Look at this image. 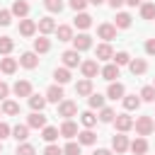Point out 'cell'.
Wrapping results in <instances>:
<instances>
[{"mask_svg": "<svg viewBox=\"0 0 155 155\" xmlns=\"http://www.w3.org/2000/svg\"><path fill=\"white\" fill-rule=\"evenodd\" d=\"M133 128H136V133L138 136H150L153 131H155V121H153V116H138L136 119V124H133Z\"/></svg>", "mask_w": 155, "mask_h": 155, "instance_id": "6da1fadb", "label": "cell"}, {"mask_svg": "<svg viewBox=\"0 0 155 155\" xmlns=\"http://www.w3.org/2000/svg\"><path fill=\"white\" fill-rule=\"evenodd\" d=\"M58 116H63V119H73V116H78V102H73V99H63V102L58 104Z\"/></svg>", "mask_w": 155, "mask_h": 155, "instance_id": "7a4b0ae2", "label": "cell"}, {"mask_svg": "<svg viewBox=\"0 0 155 155\" xmlns=\"http://www.w3.org/2000/svg\"><path fill=\"white\" fill-rule=\"evenodd\" d=\"M128 148H131V143H128V136H124V133H114V136H111V150H114L116 155L126 153Z\"/></svg>", "mask_w": 155, "mask_h": 155, "instance_id": "3957f363", "label": "cell"}, {"mask_svg": "<svg viewBox=\"0 0 155 155\" xmlns=\"http://www.w3.org/2000/svg\"><path fill=\"white\" fill-rule=\"evenodd\" d=\"M133 116H128V114H116V119H114V126H116V133H126V131H131L133 128Z\"/></svg>", "mask_w": 155, "mask_h": 155, "instance_id": "277c9868", "label": "cell"}, {"mask_svg": "<svg viewBox=\"0 0 155 155\" xmlns=\"http://www.w3.org/2000/svg\"><path fill=\"white\" fill-rule=\"evenodd\" d=\"M97 36H99V39H104V41L109 44L111 39H116V27H114L111 22H102V24L97 27Z\"/></svg>", "mask_w": 155, "mask_h": 155, "instance_id": "5b68a950", "label": "cell"}, {"mask_svg": "<svg viewBox=\"0 0 155 155\" xmlns=\"http://www.w3.org/2000/svg\"><path fill=\"white\" fill-rule=\"evenodd\" d=\"M73 48L78 51V53H82V51H87V48H92V36L90 34H78V36H73Z\"/></svg>", "mask_w": 155, "mask_h": 155, "instance_id": "8992f818", "label": "cell"}, {"mask_svg": "<svg viewBox=\"0 0 155 155\" xmlns=\"http://www.w3.org/2000/svg\"><path fill=\"white\" fill-rule=\"evenodd\" d=\"M36 27H39L41 36H46V34H56V29H58V24H56L53 17H41V19L36 22Z\"/></svg>", "mask_w": 155, "mask_h": 155, "instance_id": "52a82bcc", "label": "cell"}, {"mask_svg": "<svg viewBox=\"0 0 155 155\" xmlns=\"http://www.w3.org/2000/svg\"><path fill=\"white\" fill-rule=\"evenodd\" d=\"M61 61H63V65L65 68H78L82 61H80V53L75 51V48H70V51H63L61 53Z\"/></svg>", "mask_w": 155, "mask_h": 155, "instance_id": "ba28073f", "label": "cell"}, {"mask_svg": "<svg viewBox=\"0 0 155 155\" xmlns=\"http://www.w3.org/2000/svg\"><path fill=\"white\" fill-rule=\"evenodd\" d=\"M19 65L27 68V70H34V68L39 65V53H34V51H24V53L19 56Z\"/></svg>", "mask_w": 155, "mask_h": 155, "instance_id": "9c48e42d", "label": "cell"}, {"mask_svg": "<svg viewBox=\"0 0 155 155\" xmlns=\"http://www.w3.org/2000/svg\"><path fill=\"white\" fill-rule=\"evenodd\" d=\"M99 70H102V68H99L97 61H82V63H80V73H82V78H87V80H92Z\"/></svg>", "mask_w": 155, "mask_h": 155, "instance_id": "30bf717a", "label": "cell"}, {"mask_svg": "<svg viewBox=\"0 0 155 155\" xmlns=\"http://www.w3.org/2000/svg\"><path fill=\"white\" fill-rule=\"evenodd\" d=\"M58 131H61V136H63V138H68V140H70V138H75V136L80 133V131H78V124H75L73 119H65V121L61 124V128H58Z\"/></svg>", "mask_w": 155, "mask_h": 155, "instance_id": "8fae6325", "label": "cell"}, {"mask_svg": "<svg viewBox=\"0 0 155 155\" xmlns=\"http://www.w3.org/2000/svg\"><path fill=\"white\" fill-rule=\"evenodd\" d=\"M12 92H15V97H31V82L29 80H17L12 85Z\"/></svg>", "mask_w": 155, "mask_h": 155, "instance_id": "7c38bea8", "label": "cell"}, {"mask_svg": "<svg viewBox=\"0 0 155 155\" xmlns=\"http://www.w3.org/2000/svg\"><path fill=\"white\" fill-rule=\"evenodd\" d=\"M107 97L109 99H124L126 97V87L121 85V82H109V87H107Z\"/></svg>", "mask_w": 155, "mask_h": 155, "instance_id": "4fadbf2b", "label": "cell"}, {"mask_svg": "<svg viewBox=\"0 0 155 155\" xmlns=\"http://www.w3.org/2000/svg\"><path fill=\"white\" fill-rule=\"evenodd\" d=\"M46 102H53V104H61L63 102V85H51L46 90Z\"/></svg>", "mask_w": 155, "mask_h": 155, "instance_id": "5bb4252c", "label": "cell"}, {"mask_svg": "<svg viewBox=\"0 0 155 155\" xmlns=\"http://www.w3.org/2000/svg\"><path fill=\"white\" fill-rule=\"evenodd\" d=\"M15 17H19V19H24L27 15H29V2L27 0H15L12 2V10H10Z\"/></svg>", "mask_w": 155, "mask_h": 155, "instance_id": "9a60e30c", "label": "cell"}, {"mask_svg": "<svg viewBox=\"0 0 155 155\" xmlns=\"http://www.w3.org/2000/svg\"><path fill=\"white\" fill-rule=\"evenodd\" d=\"M36 29H39V27H36V22H34V19H27V17H24V19H19V34H22V36H34V34H36Z\"/></svg>", "mask_w": 155, "mask_h": 155, "instance_id": "2e32d148", "label": "cell"}, {"mask_svg": "<svg viewBox=\"0 0 155 155\" xmlns=\"http://www.w3.org/2000/svg\"><path fill=\"white\" fill-rule=\"evenodd\" d=\"M99 75H102L107 82H114V80L119 78V65H116V63H107V65L99 70Z\"/></svg>", "mask_w": 155, "mask_h": 155, "instance_id": "e0dca14e", "label": "cell"}, {"mask_svg": "<svg viewBox=\"0 0 155 155\" xmlns=\"http://www.w3.org/2000/svg\"><path fill=\"white\" fill-rule=\"evenodd\" d=\"M27 126L29 128H46V116L41 111H31L29 119H27Z\"/></svg>", "mask_w": 155, "mask_h": 155, "instance_id": "ac0fdd59", "label": "cell"}, {"mask_svg": "<svg viewBox=\"0 0 155 155\" xmlns=\"http://www.w3.org/2000/svg\"><path fill=\"white\" fill-rule=\"evenodd\" d=\"M78 143H80V145H94V143H97V133H94L92 128H82V131L78 133Z\"/></svg>", "mask_w": 155, "mask_h": 155, "instance_id": "d6986e66", "label": "cell"}, {"mask_svg": "<svg viewBox=\"0 0 155 155\" xmlns=\"http://www.w3.org/2000/svg\"><path fill=\"white\" fill-rule=\"evenodd\" d=\"M94 56H97V61H111V58H114V48L104 41V44H99V46H97Z\"/></svg>", "mask_w": 155, "mask_h": 155, "instance_id": "ffe728a7", "label": "cell"}, {"mask_svg": "<svg viewBox=\"0 0 155 155\" xmlns=\"http://www.w3.org/2000/svg\"><path fill=\"white\" fill-rule=\"evenodd\" d=\"M94 90H92V80H87V78H82L78 85H75V94L78 97H90Z\"/></svg>", "mask_w": 155, "mask_h": 155, "instance_id": "44dd1931", "label": "cell"}, {"mask_svg": "<svg viewBox=\"0 0 155 155\" xmlns=\"http://www.w3.org/2000/svg\"><path fill=\"white\" fill-rule=\"evenodd\" d=\"M12 138H15L17 143H27V138H29V126H27V124H17V126L12 128Z\"/></svg>", "mask_w": 155, "mask_h": 155, "instance_id": "7402d4cb", "label": "cell"}, {"mask_svg": "<svg viewBox=\"0 0 155 155\" xmlns=\"http://www.w3.org/2000/svg\"><path fill=\"white\" fill-rule=\"evenodd\" d=\"M15 70H17V58H10V56L0 58V73H5V75H12Z\"/></svg>", "mask_w": 155, "mask_h": 155, "instance_id": "603a6c76", "label": "cell"}, {"mask_svg": "<svg viewBox=\"0 0 155 155\" xmlns=\"http://www.w3.org/2000/svg\"><path fill=\"white\" fill-rule=\"evenodd\" d=\"M128 150H131L133 155H145V153H148V140H145L143 136H138V138L131 143V148H128Z\"/></svg>", "mask_w": 155, "mask_h": 155, "instance_id": "cb8c5ba5", "label": "cell"}, {"mask_svg": "<svg viewBox=\"0 0 155 155\" xmlns=\"http://www.w3.org/2000/svg\"><path fill=\"white\" fill-rule=\"evenodd\" d=\"M73 24H75L78 29H90V27H92V17H90L87 12H78L75 19H73Z\"/></svg>", "mask_w": 155, "mask_h": 155, "instance_id": "d4e9b609", "label": "cell"}, {"mask_svg": "<svg viewBox=\"0 0 155 155\" xmlns=\"http://www.w3.org/2000/svg\"><path fill=\"white\" fill-rule=\"evenodd\" d=\"M128 70H131L133 75H143V73L148 70V63H145L143 58H131V63H128Z\"/></svg>", "mask_w": 155, "mask_h": 155, "instance_id": "484cf974", "label": "cell"}, {"mask_svg": "<svg viewBox=\"0 0 155 155\" xmlns=\"http://www.w3.org/2000/svg\"><path fill=\"white\" fill-rule=\"evenodd\" d=\"M53 80H56V85H65V82H70V68H56L53 70Z\"/></svg>", "mask_w": 155, "mask_h": 155, "instance_id": "4316f807", "label": "cell"}, {"mask_svg": "<svg viewBox=\"0 0 155 155\" xmlns=\"http://www.w3.org/2000/svg\"><path fill=\"white\" fill-rule=\"evenodd\" d=\"M0 109H2V114H7V116H17V114H19V102H15V99H5Z\"/></svg>", "mask_w": 155, "mask_h": 155, "instance_id": "83f0119b", "label": "cell"}, {"mask_svg": "<svg viewBox=\"0 0 155 155\" xmlns=\"http://www.w3.org/2000/svg\"><path fill=\"white\" fill-rule=\"evenodd\" d=\"M58 136H61V131H58L56 126H46V128H41V138H44L46 143H56Z\"/></svg>", "mask_w": 155, "mask_h": 155, "instance_id": "f1b7e54d", "label": "cell"}, {"mask_svg": "<svg viewBox=\"0 0 155 155\" xmlns=\"http://www.w3.org/2000/svg\"><path fill=\"white\" fill-rule=\"evenodd\" d=\"M131 19H133V17H131L128 12H116L114 27H116V29H128V27H131Z\"/></svg>", "mask_w": 155, "mask_h": 155, "instance_id": "f546056e", "label": "cell"}, {"mask_svg": "<svg viewBox=\"0 0 155 155\" xmlns=\"http://www.w3.org/2000/svg\"><path fill=\"white\" fill-rule=\"evenodd\" d=\"M48 51H51V41L46 36L34 39V53H48Z\"/></svg>", "mask_w": 155, "mask_h": 155, "instance_id": "4dcf8cb0", "label": "cell"}, {"mask_svg": "<svg viewBox=\"0 0 155 155\" xmlns=\"http://www.w3.org/2000/svg\"><path fill=\"white\" fill-rule=\"evenodd\" d=\"M121 102H124V109H126V111H136V109L140 107V97H136V94H126Z\"/></svg>", "mask_w": 155, "mask_h": 155, "instance_id": "1f68e13d", "label": "cell"}, {"mask_svg": "<svg viewBox=\"0 0 155 155\" xmlns=\"http://www.w3.org/2000/svg\"><path fill=\"white\" fill-rule=\"evenodd\" d=\"M56 36H58V41H73V27L61 24V27L56 29Z\"/></svg>", "mask_w": 155, "mask_h": 155, "instance_id": "d6a6232c", "label": "cell"}, {"mask_svg": "<svg viewBox=\"0 0 155 155\" xmlns=\"http://www.w3.org/2000/svg\"><path fill=\"white\" fill-rule=\"evenodd\" d=\"M29 107H31V111H44V107H46V97H41V94H31V97H29Z\"/></svg>", "mask_w": 155, "mask_h": 155, "instance_id": "836d02e7", "label": "cell"}, {"mask_svg": "<svg viewBox=\"0 0 155 155\" xmlns=\"http://www.w3.org/2000/svg\"><path fill=\"white\" fill-rule=\"evenodd\" d=\"M97 119H99L102 124H111V121L116 119V111H114L111 107H102V109H99V116H97Z\"/></svg>", "mask_w": 155, "mask_h": 155, "instance_id": "e575fe53", "label": "cell"}, {"mask_svg": "<svg viewBox=\"0 0 155 155\" xmlns=\"http://www.w3.org/2000/svg\"><path fill=\"white\" fill-rule=\"evenodd\" d=\"M87 104H90V109H102V107H104V94L92 92V94L87 97Z\"/></svg>", "mask_w": 155, "mask_h": 155, "instance_id": "d590c367", "label": "cell"}, {"mask_svg": "<svg viewBox=\"0 0 155 155\" xmlns=\"http://www.w3.org/2000/svg\"><path fill=\"white\" fill-rule=\"evenodd\" d=\"M80 124H82L85 128H92V126L97 124V116L92 114V109H87V111H82V114H80Z\"/></svg>", "mask_w": 155, "mask_h": 155, "instance_id": "8d00e7d4", "label": "cell"}, {"mask_svg": "<svg viewBox=\"0 0 155 155\" xmlns=\"http://www.w3.org/2000/svg\"><path fill=\"white\" fill-rule=\"evenodd\" d=\"M138 97H140V102H155V87H153V85H145V87L138 92Z\"/></svg>", "mask_w": 155, "mask_h": 155, "instance_id": "74e56055", "label": "cell"}, {"mask_svg": "<svg viewBox=\"0 0 155 155\" xmlns=\"http://www.w3.org/2000/svg\"><path fill=\"white\" fill-rule=\"evenodd\" d=\"M140 17L143 19H155V2H143L140 5Z\"/></svg>", "mask_w": 155, "mask_h": 155, "instance_id": "f35d334b", "label": "cell"}, {"mask_svg": "<svg viewBox=\"0 0 155 155\" xmlns=\"http://www.w3.org/2000/svg\"><path fill=\"white\" fill-rule=\"evenodd\" d=\"M12 48H15V41H12L10 36H0V53H2V56H10Z\"/></svg>", "mask_w": 155, "mask_h": 155, "instance_id": "ab89813d", "label": "cell"}, {"mask_svg": "<svg viewBox=\"0 0 155 155\" xmlns=\"http://www.w3.org/2000/svg\"><path fill=\"white\" fill-rule=\"evenodd\" d=\"M44 7L48 12H63V0H44Z\"/></svg>", "mask_w": 155, "mask_h": 155, "instance_id": "60d3db41", "label": "cell"}, {"mask_svg": "<svg viewBox=\"0 0 155 155\" xmlns=\"http://www.w3.org/2000/svg\"><path fill=\"white\" fill-rule=\"evenodd\" d=\"M114 63L121 68V65H128L131 63V56L126 53V51H119V53H114Z\"/></svg>", "mask_w": 155, "mask_h": 155, "instance_id": "b9f144b4", "label": "cell"}, {"mask_svg": "<svg viewBox=\"0 0 155 155\" xmlns=\"http://www.w3.org/2000/svg\"><path fill=\"white\" fill-rule=\"evenodd\" d=\"M34 153H36V150H34L31 143H19L17 150H15V155H34Z\"/></svg>", "mask_w": 155, "mask_h": 155, "instance_id": "7bdbcfd3", "label": "cell"}, {"mask_svg": "<svg viewBox=\"0 0 155 155\" xmlns=\"http://www.w3.org/2000/svg\"><path fill=\"white\" fill-rule=\"evenodd\" d=\"M63 155H80V143H75V140H70L65 148H63Z\"/></svg>", "mask_w": 155, "mask_h": 155, "instance_id": "ee69618b", "label": "cell"}, {"mask_svg": "<svg viewBox=\"0 0 155 155\" xmlns=\"http://www.w3.org/2000/svg\"><path fill=\"white\" fill-rule=\"evenodd\" d=\"M68 5H70L75 12H85V7L90 5V0H68Z\"/></svg>", "mask_w": 155, "mask_h": 155, "instance_id": "f6af8a7d", "label": "cell"}, {"mask_svg": "<svg viewBox=\"0 0 155 155\" xmlns=\"http://www.w3.org/2000/svg\"><path fill=\"white\" fill-rule=\"evenodd\" d=\"M12 17H15V15H12L10 10H0V27H7V24L12 22Z\"/></svg>", "mask_w": 155, "mask_h": 155, "instance_id": "bcb514c9", "label": "cell"}, {"mask_svg": "<svg viewBox=\"0 0 155 155\" xmlns=\"http://www.w3.org/2000/svg\"><path fill=\"white\" fill-rule=\"evenodd\" d=\"M44 155H63V148H58L56 143H48L44 148Z\"/></svg>", "mask_w": 155, "mask_h": 155, "instance_id": "7dc6e473", "label": "cell"}, {"mask_svg": "<svg viewBox=\"0 0 155 155\" xmlns=\"http://www.w3.org/2000/svg\"><path fill=\"white\" fill-rule=\"evenodd\" d=\"M12 136V128L5 124V121H0V140H5V138H10Z\"/></svg>", "mask_w": 155, "mask_h": 155, "instance_id": "c3c4849f", "label": "cell"}, {"mask_svg": "<svg viewBox=\"0 0 155 155\" xmlns=\"http://www.w3.org/2000/svg\"><path fill=\"white\" fill-rule=\"evenodd\" d=\"M145 53L148 56H155V39H148L145 41Z\"/></svg>", "mask_w": 155, "mask_h": 155, "instance_id": "681fc988", "label": "cell"}, {"mask_svg": "<svg viewBox=\"0 0 155 155\" xmlns=\"http://www.w3.org/2000/svg\"><path fill=\"white\" fill-rule=\"evenodd\" d=\"M7 94H10V85H7V82H0V99L5 102V99H7Z\"/></svg>", "mask_w": 155, "mask_h": 155, "instance_id": "f907efd6", "label": "cell"}, {"mask_svg": "<svg viewBox=\"0 0 155 155\" xmlns=\"http://www.w3.org/2000/svg\"><path fill=\"white\" fill-rule=\"evenodd\" d=\"M92 155H111V150H107V148H97Z\"/></svg>", "mask_w": 155, "mask_h": 155, "instance_id": "816d5d0a", "label": "cell"}, {"mask_svg": "<svg viewBox=\"0 0 155 155\" xmlns=\"http://www.w3.org/2000/svg\"><path fill=\"white\" fill-rule=\"evenodd\" d=\"M107 2H109V5H111V7H114V10H116V7H121V5H124V2H126V0H107Z\"/></svg>", "mask_w": 155, "mask_h": 155, "instance_id": "f5cc1de1", "label": "cell"}, {"mask_svg": "<svg viewBox=\"0 0 155 155\" xmlns=\"http://www.w3.org/2000/svg\"><path fill=\"white\" fill-rule=\"evenodd\" d=\"M126 5H131V7H136V5H143V0H126Z\"/></svg>", "mask_w": 155, "mask_h": 155, "instance_id": "db71d44e", "label": "cell"}, {"mask_svg": "<svg viewBox=\"0 0 155 155\" xmlns=\"http://www.w3.org/2000/svg\"><path fill=\"white\" fill-rule=\"evenodd\" d=\"M102 2H107V0H90V5H94V7H99Z\"/></svg>", "mask_w": 155, "mask_h": 155, "instance_id": "11a10c76", "label": "cell"}, {"mask_svg": "<svg viewBox=\"0 0 155 155\" xmlns=\"http://www.w3.org/2000/svg\"><path fill=\"white\" fill-rule=\"evenodd\" d=\"M0 153H2V140H0Z\"/></svg>", "mask_w": 155, "mask_h": 155, "instance_id": "9f6ffc18", "label": "cell"}, {"mask_svg": "<svg viewBox=\"0 0 155 155\" xmlns=\"http://www.w3.org/2000/svg\"><path fill=\"white\" fill-rule=\"evenodd\" d=\"M153 87H155V80H153Z\"/></svg>", "mask_w": 155, "mask_h": 155, "instance_id": "6f0895ef", "label": "cell"}, {"mask_svg": "<svg viewBox=\"0 0 155 155\" xmlns=\"http://www.w3.org/2000/svg\"><path fill=\"white\" fill-rule=\"evenodd\" d=\"M0 111H2V109H0Z\"/></svg>", "mask_w": 155, "mask_h": 155, "instance_id": "680465c9", "label": "cell"}]
</instances>
